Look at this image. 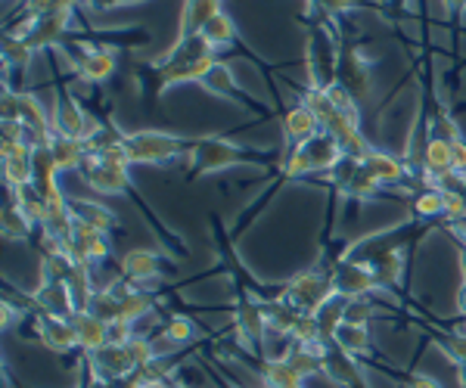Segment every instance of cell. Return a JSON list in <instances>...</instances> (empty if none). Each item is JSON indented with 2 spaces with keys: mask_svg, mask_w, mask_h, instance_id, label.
I'll return each instance as SVG.
<instances>
[{
  "mask_svg": "<svg viewBox=\"0 0 466 388\" xmlns=\"http://www.w3.org/2000/svg\"><path fill=\"white\" fill-rule=\"evenodd\" d=\"M336 81L349 91L355 100L360 103L364 96H370V85H373V69L370 59L364 56V50L349 47L339 54V69H336Z\"/></svg>",
  "mask_w": 466,
  "mask_h": 388,
  "instance_id": "8992f818",
  "label": "cell"
},
{
  "mask_svg": "<svg viewBox=\"0 0 466 388\" xmlns=\"http://www.w3.org/2000/svg\"><path fill=\"white\" fill-rule=\"evenodd\" d=\"M96 128H100V124L90 122V115L78 106V100L59 94L56 109H54V131L56 134H63V137H75V140H87Z\"/></svg>",
  "mask_w": 466,
  "mask_h": 388,
  "instance_id": "9c48e42d",
  "label": "cell"
},
{
  "mask_svg": "<svg viewBox=\"0 0 466 388\" xmlns=\"http://www.w3.org/2000/svg\"><path fill=\"white\" fill-rule=\"evenodd\" d=\"M78 0H28L25 10L28 16H41V13H72Z\"/></svg>",
  "mask_w": 466,
  "mask_h": 388,
  "instance_id": "74e56055",
  "label": "cell"
},
{
  "mask_svg": "<svg viewBox=\"0 0 466 388\" xmlns=\"http://www.w3.org/2000/svg\"><path fill=\"white\" fill-rule=\"evenodd\" d=\"M451 162H454V171L466 174V140H457V144H451Z\"/></svg>",
  "mask_w": 466,
  "mask_h": 388,
  "instance_id": "60d3db41",
  "label": "cell"
},
{
  "mask_svg": "<svg viewBox=\"0 0 466 388\" xmlns=\"http://www.w3.org/2000/svg\"><path fill=\"white\" fill-rule=\"evenodd\" d=\"M373 274H377L380 286H395L398 280H401V271H404V252L398 249H386L380 258L370 261Z\"/></svg>",
  "mask_w": 466,
  "mask_h": 388,
  "instance_id": "484cf974",
  "label": "cell"
},
{
  "mask_svg": "<svg viewBox=\"0 0 466 388\" xmlns=\"http://www.w3.org/2000/svg\"><path fill=\"white\" fill-rule=\"evenodd\" d=\"M404 388H441V385H439V379L426 376V373H413Z\"/></svg>",
  "mask_w": 466,
  "mask_h": 388,
  "instance_id": "b9f144b4",
  "label": "cell"
},
{
  "mask_svg": "<svg viewBox=\"0 0 466 388\" xmlns=\"http://www.w3.org/2000/svg\"><path fill=\"white\" fill-rule=\"evenodd\" d=\"M333 283H336V293L349 298V302L351 298H367L380 289V280L373 274L370 261H342V264H336Z\"/></svg>",
  "mask_w": 466,
  "mask_h": 388,
  "instance_id": "52a82bcc",
  "label": "cell"
},
{
  "mask_svg": "<svg viewBox=\"0 0 466 388\" xmlns=\"http://www.w3.org/2000/svg\"><path fill=\"white\" fill-rule=\"evenodd\" d=\"M144 388H168L165 383H149V385H144Z\"/></svg>",
  "mask_w": 466,
  "mask_h": 388,
  "instance_id": "c3c4849f",
  "label": "cell"
},
{
  "mask_svg": "<svg viewBox=\"0 0 466 388\" xmlns=\"http://www.w3.org/2000/svg\"><path fill=\"white\" fill-rule=\"evenodd\" d=\"M81 174H85L90 190L106 193V196H116V193L127 190V165H122V162H109V159H100V155L87 153V162L81 165Z\"/></svg>",
  "mask_w": 466,
  "mask_h": 388,
  "instance_id": "ba28073f",
  "label": "cell"
},
{
  "mask_svg": "<svg viewBox=\"0 0 466 388\" xmlns=\"http://www.w3.org/2000/svg\"><path fill=\"white\" fill-rule=\"evenodd\" d=\"M187 162H190L193 174H212V171H221L230 165H243V162L249 165L252 155H249V149L230 144V140L199 137L197 144H190V149H187Z\"/></svg>",
  "mask_w": 466,
  "mask_h": 388,
  "instance_id": "7a4b0ae2",
  "label": "cell"
},
{
  "mask_svg": "<svg viewBox=\"0 0 466 388\" xmlns=\"http://www.w3.org/2000/svg\"><path fill=\"white\" fill-rule=\"evenodd\" d=\"M261 383H265V388H302L305 379L287 361H268L265 370H261Z\"/></svg>",
  "mask_w": 466,
  "mask_h": 388,
  "instance_id": "4316f807",
  "label": "cell"
},
{
  "mask_svg": "<svg viewBox=\"0 0 466 388\" xmlns=\"http://www.w3.org/2000/svg\"><path fill=\"white\" fill-rule=\"evenodd\" d=\"M125 153L131 165H159L184 153V144L165 131H134L125 134Z\"/></svg>",
  "mask_w": 466,
  "mask_h": 388,
  "instance_id": "3957f363",
  "label": "cell"
},
{
  "mask_svg": "<svg viewBox=\"0 0 466 388\" xmlns=\"http://www.w3.org/2000/svg\"><path fill=\"white\" fill-rule=\"evenodd\" d=\"M153 311V298L140 289L131 286V293L122 295V304H118V320H127V323H137L140 317H147Z\"/></svg>",
  "mask_w": 466,
  "mask_h": 388,
  "instance_id": "f1b7e54d",
  "label": "cell"
},
{
  "mask_svg": "<svg viewBox=\"0 0 466 388\" xmlns=\"http://www.w3.org/2000/svg\"><path fill=\"white\" fill-rule=\"evenodd\" d=\"M360 165L370 171L377 181L386 186V184H398L404 177V171H408V162L404 159H395V155L382 153V149H370V153L360 159Z\"/></svg>",
  "mask_w": 466,
  "mask_h": 388,
  "instance_id": "d6986e66",
  "label": "cell"
},
{
  "mask_svg": "<svg viewBox=\"0 0 466 388\" xmlns=\"http://www.w3.org/2000/svg\"><path fill=\"white\" fill-rule=\"evenodd\" d=\"M32 56H35V50L28 47L25 41H19L16 35L4 41V63L10 65V69H25V65L32 63Z\"/></svg>",
  "mask_w": 466,
  "mask_h": 388,
  "instance_id": "836d02e7",
  "label": "cell"
},
{
  "mask_svg": "<svg viewBox=\"0 0 466 388\" xmlns=\"http://www.w3.org/2000/svg\"><path fill=\"white\" fill-rule=\"evenodd\" d=\"M461 271H463V277H466V249L461 252Z\"/></svg>",
  "mask_w": 466,
  "mask_h": 388,
  "instance_id": "7dc6e473",
  "label": "cell"
},
{
  "mask_svg": "<svg viewBox=\"0 0 466 388\" xmlns=\"http://www.w3.org/2000/svg\"><path fill=\"white\" fill-rule=\"evenodd\" d=\"M441 208H445L441 190H435V186H430V190L413 199V214H420V218H435V214H441Z\"/></svg>",
  "mask_w": 466,
  "mask_h": 388,
  "instance_id": "d590c367",
  "label": "cell"
},
{
  "mask_svg": "<svg viewBox=\"0 0 466 388\" xmlns=\"http://www.w3.org/2000/svg\"><path fill=\"white\" fill-rule=\"evenodd\" d=\"M457 311L466 317V277L461 280V289H457Z\"/></svg>",
  "mask_w": 466,
  "mask_h": 388,
  "instance_id": "7bdbcfd3",
  "label": "cell"
},
{
  "mask_svg": "<svg viewBox=\"0 0 466 388\" xmlns=\"http://www.w3.org/2000/svg\"><path fill=\"white\" fill-rule=\"evenodd\" d=\"M448 13H463L466 10V0H441Z\"/></svg>",
  "mask_w": 466,
  "mask_h": 388,
  "instance_id": "ee69618b",
  "label": "cell"
},
{
  "mask_svg": "<svg viewBox=\"0 0 466 388\" xmlns=\"http://www.w3.org/2000/svg\"><path fill=\"white\" fill-rule=\"evenodd\" d=\"M432 137L448 140V144H457V140H463V134H461V124H457L448 112H439L435 122H432Z\"/></svg>",
  "mask_w": 466,
  "mask_h": 388,
  "instance_id": "8d00e7d4",
  "label": "cell"
},
{
  "mask_svg": "<svg viewBox=\"0 0 466 388\" xmlns=\"http://www.w3.org/2000/svg\"><path fill=\"white\" fill-rule=\"evenodd\" d=\"M90 361H94V367L100 370L103 376H109V379H125V376H131V373L137 370V363L131 361V354H127L125 345L100 348V352L90 354Z\"/></svg>",
  "mask_w": 466,
  "mask_h": 388,
  "instance_id": "ac0fdd59",
  "label": "cell"
},
{
  "mask_svg": "<svg viewBox=\"0 0 466 388\" xmlns=\"http://www.w3.org/2000/svg\"><path fill=\"white\" fill-rule=\"evenodd\" d=\"M28 230H32V221H28L25 214H22V208L10 199V205L4 208V236L6 240H25Z\"/></svg>",
  "mask_w": 466,
  "mask_h": 388,
  "instance_id": "1f68e13d",
  "label": "cell"
},
{
  "mask_svg": "<svg viewBox=\"0 0 466 388\" xmlns=\"http://www.w3.org/2000/svg\"><path fill=\"white\" fill-rule=\"evenodd\" d=\"M237 335L243 342H261L268 335V320H265V311L255 308V304H243V308L237 311Z\"/></svg>",
  "mask_w": 466,
  "mask_h": 388,
  "instance_id": "603a6c76",
  "label": "cell"
},
{
  "mask_svg": "<svg viewBox=\"0 0 466 388\" xmlns=\"http://www.w3.org/2000/svg\"><path fill=\"white\" fill-rule=\"evenodd\" d=\"M423 168L426 174L432 177H441L448 171H454V162H451V144L448 140H439V137H430V144L423 149Z\"/></svg>",
  "mask_w": 466,
  "mask_h": 388,
  "instance_id": "cb8c5ba5",
  "label": "cell"
},
{
  "mask_svg": "<svg viewBox=\"0 0 466 388\" xmlns=\"http://www.w3.org/2000/svg\"><path fill=\"white\" fill-rule=\"evenodd\" d=\"M50 153H54V162L59 171H81V165L87 162V144L75 137H63V134H54L50 140Z\"/></svg>",
  "mask_w": 466,
  "mask_h": 388,
  "instance_id": "ffe728a7",
  "label": "cell"
},
{
  "mask_svg": "<svg viewBox=\"0 0 466 388\" xmlns=\"http://www.w3.org/2000/svg\"><path fill=\"white\" fill-rule=\"evenodd\" d=\"M66 255L72 261H85V264H94V261H103L109 255V240L106 234L100 230L87 227V224H78L75 221V230L66 243Z\"/></svg>",
  "mask_w": 466,
  "mask_h": 388,
  "instance_id": "8fae6325",
  "label": "cell"
},
{
  "mask_svg": "<svg viewBox=\"0 0 466 388\" xmlns=\"http://www.w3.org/2000/svg\"><path fill=\"white\" fill-rule=\"evenodd\" d=\"M380 190H382V184H380L377 177H373L364 165H360V168H358V174L351 177V184H349V190H345V196L370 199V196H377Z\"/></svg>",
  "mask_w": 466,
  "mask_h": 388,
  "instance_id": "e575fe53",
  "label": "cell"
},
{
  "mask_svg": "<svg viewBox=\"0 0 466 388\" xmlns=\"http://www.w3.org/2000/svg\"><path fill=\"white\" fill-rule=\"evenodd\" d=\"M323 128L318 122V115H314L311 109L305 106V103H299V106H292L287 115H283V134H287V140L292 146H302L308 144L311 137H318Z\"/></svg>",
  "mask_w": 466,
  "mask_h": 388,
  "instance_id": "9a60e30c",
  "label": "cell"
},
{
  "mask_svg": "<svg viewBox=\"0 0 466 388\" xmlns=\"http://www.w3.org/2000/svg\"><path fill=\"white\" fill-rule=\"evenodd\" d=\"M69 16L72 13H41V16H28L19 25L16 37L19 41H25L35 54L37 50H47V47H54V44L63 41L66 28H69Z\"/></svg>",
  "mask_w": 466,
  "mask_h": 388,
  "instance_id": "5b68a950",
  "label": "cell"
},
{
  "mask_svg": "<svg viewBox=\"0 0 466 388\" xmlns=\"http://www.w3.org/2000/svg\"><path fill=\"white\" fill-rule=\"evenodd\" d=\"M454 234H457V236H461V240L466 243V218L454 224Z\"/></svg>",
  "mask_w": 466,
  "mask_h": 388,
  "instance_id": "f6af8a7d",
  "label": "cell"
},
{
  "mask_svg": "<svg viewBox=\"0 0 466 388\" xmlns=\"http://www.w3.org/2000/svg\"><path fill=\"white\" fill-rule=\"evenodd\" d=\"M159 267H162L159 255H156V252H149V249H131V252H125V255H122V274H125L127 283L156 280V277H159Z\"/></svg>",
  "mask_w": 466,
  "mask_h": 388,
  "instance_id": "e0dca14e",
  "label": "cell"
},
{
  "mask_svg": "<svg viewBox=\"0 0 466 388\" xmlns=\"http://www.w3.org/2000/svg\"><path fill=\"white\" fill-rule=\"evenodd\" d=\"M127 354H131V361L137 363V370L140 367H149V363H156L159 361V348H156V342L153 339H144V335H134L131 342H127Z\"/></svg>",
  "mask_w": 466,
  "mask_h": 388,
  "instance_id": "d6a6232c",
  "label": "cell"
},
{
  "mask_svg": "<svg viewBox=\"0 0 466 388\" xmlns=\"http://www.w3.org/2000/svg\"><path fill=\"white\" fill-rule=\"evenodd\" d=\"M215 54L218 50L202 35L177 37V44L159 63V85L175 87V85H187V81H199L202 85V78H206L218 63Z\"/></svg>",
  "mask_w": 466,
  "mask_h": 388,
  "instance_id": "6da1fadb",
  "label": "cell"
},
{
  "mask_svg": "<svg viewBox=\"0 0 466 388\" xmlns=\"http://www.w3.org/2000/svg\"><path fill=\"white\" fill-rule=\"evenodd\" d=\"M162 339L168 342L171 348L190 345V342L197 339V326H193V320H187V317H171L168 323H165Z\"/></svg>",
  "mask_w": 466,
  "mask_h": 388,
  "instance_id": "f546056e",
  "label": "cell"
},
{
  "mask_svg": "<svg viewBox=\"0 0 466 388\" xmlns=\"http://www.w3.org/2000/svg\"><path fill=\"white\" fill-rule=\"evenodd\" d=\"M221 13V0H184V13H180V32L177 37L199 35L202 28Z\"/></svg>",
  "mask_w": 466,
  "mask_h": 388,
  "instance_id": "2e32d148",
  "label": "cell"
},
{
  "mask_svg": "<svg viewBox=\"0 0 466 388\" xmlns=\"http://www.w3.org/2000/svg\"><path fill=\"white\" fill-rule=\"evenodd\" d=\"M463 196H466V184H463Z\"/></svg>",
  "mask_w": 466,
  "mask_h": 388,
  "instance_id": "681fc988",
  "label": "cell"
},
{
  "mask_svg": "<svg viewBox=\"0 0 466 388\" xmlns=\"http://www.w3.org/2000/svg\"><path fill=\"white\" fill-rule=\"evenodd\" d=\"M69 320L75 326V335H78V345L85 348L87 354H94V352H100V348L109 345V323H106V320L90 314L87 308L75 311Z\"/></svg>",
  "mask_w": 466,
  "mask_h": 388,
  "instance_id": "4fadbf2b",
  "label": "cell"
},
{
  "mask_svg": "<svg viewBox=\"0 0 466 388\" xmlns=\"http://www.w3.org/2000/svg\"><path fill=\"white\" fill-rule=\"evenodd\" d=\"M75 69L85 81L90 85H103L106 78H112V72H116V54L106 47H85L81 50V56L75 59Z\"/></svg>",
  "mask_w": 466,
  "mask_h": 388,
  "instance_id": "5bb4252c",
  "label": "cell"
},
{
  "mask_svg": "<svg viewBox=\"0 0 466 388\" xmlns=\"http://www.w3.org/2000/svg\"><path fill=\"white\" fill-rule=\"evenodd\" d=\"M265 320H268V330H274V333H292L296 330V323L302 320V311H296L292 304L287 302V298H280V302H270L265 304Z\"/></svg>",
  "mask_w": 466,
  "mask_h": 388,
  "instance_id": "d4e9b609",
  "label": "cell"
},
{
  "mask_svg": "<svg viewBox=\"0 0 466 388\" xmlns=\"http://www.w3.org/2000/svg\"><path fill=\"white\" fill-rule=\"evenodd\" d=\"M199 35L206 37V41L212 44L215 50H221V47H228V44H233V37H237V25H233V19L221 10L206 28H202Z\"/></svg>",
  "mask_w": 466,
  "mask_h": 388,
  "instance_id": "83f0119b",
  "label": "cell"
},
{
  "mask_svg": "<svg viewBox=\"0 0 466 388\" xmlns=\"http://www.w3.org/2000/svg\"><path fill=\"white\" fill-rule=\"evenodd\" d=\"M314 4H318L320 10H327V13H349V10H355V6H358V0H314Z\"/></svg>",
  "mask_w": 466,
  "mask_h": 388,
  "instance_id": "ab89813d",
  "label": "cell"
},
{
  "mask_svg": "<svg viewBox=\"0 0 466 388\" xmlns=\"http://www.w3.org/2000/svg\"><path fill=\"white\" fill-rule=\"evenodd\" d=\"M333 342L339 345L342 354H370V330H367V323H355V320H342L339 326H336L333 333Z\"/></svg>",
  "mask_w": 466,
  "mask_h": 388,
  "instance_id": "44dd1931",
  "label": "cell"
},
{
  "mask_svg": "<svg viewBox=\"0 0 466 388\" xmlns=\"http://www.w3.org/2000/svg\"><path fill=\"white\" fill-rule=\"evenodd\" d=\"M134 339V323L127 320H109V345H127Z\"/></svg>",
  "mask_w": 466,
  "mask_h": 388,
  "instance_id": "f35d334b",
  "label": "cell"
},
{
  "mask_svg": "<svg viewBox=\"0 0 466 388\" xmlns=\"http://www.w3.org/2000/svg\"><path fill=\"white\" fill-rule=\"evenodd\" d=\"M37 333H41L44 345L50 352H72L78 345V335H75V326L69 317H59V314H47V311H37Z\"/></svg>",
  "mask_w": 466,
  "mask_h": 388,
  "instance_id": "7c38bea8",
  "label": "cell"
},
{
  "mask_svg": "<svg viewBox=\"0 0 466 388\" xmlns=\"http://www.w3.org/2000/svg\"><path fill=\"white\" fill-rule=\"evenodd\" d=\"M202 85H206L212 94H221V96H228V100H237V81H233L228 65L215 63V69L202 78Z\"/></svg>",
  "mask_w": 466,
  "mask_h": 388,
  "instance_id": "4dcf8cb0",
  "label": "cell"
},
{
  "mask_svg": "<svg viewBox=\"0 0 466 388\" xmlns=\"http://www.w3.org/2000/svg\"><path fill=\"white\" fill-rule=\"evenodd\" d=\"M457 367H461V385L466 388V361H463V363H457Z\"/></svg>",
  "mask_w": 466,
  "mask_h": 388,
  "instance_id": "bcb514c9",
  "label": "cell"
},
{
  "mask_svg": "<svg viewBox=\"0 0 466 388\" xmlns=\"http://www.w3.org/2000/svg\"><path fill=\"white\" fill-rule=\"evenodd\" d=\"M69 208H72L75 221L87 224V227L100 230V234H109V230L116 227V214H112L106 205H96L94 199H72Z\"/></svg>",
  "mask_w": 466,
  "mask_h": 388,
  "instance_id": "7402d4cb",
  "label": "cell"
},
{
  "mask_svg": "<svg viewBox=\"0 0 466 388\" xmlns=\"http://www.w3.org/2000/svg\"><path fill=\"white\" fill-rule=\"evenodd\" d=\"M336 295L339 293H336L333 277H323V274H314V271H305V274H299V277H292L287 283V289H283V298H287L296 311H302V314H318L323 304H329Z\"/></svg>",
  "mask_w": 466,
  "mask_h": 388,
  "instance_id": "277c9868",
  "label": "cell"
},
{
  "mask_svg": "<svg viewBox=\"0 0 466 388\" xmlns=\"http://www.w3.org/2000/svg\"><path fill=\"white\" fill-rule=\"evenodd\" d=\"M299 153H302V159L308 165V174H318V171H333L345 159L342 144L327 131H320L318 137H311L308 144L299 146Z\"/></svg>",
  "mask_w": 466,
  "mask_h": 388,
  "instance_id": "30bf717a",
  "label": "cell"
}]
</instances>
